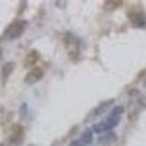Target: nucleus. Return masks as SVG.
Listing matches in <instances>:
<instances>
[{
    "mask_svg": "<svg viewBox=\"0 0 146 146\" xmlns=\"http://www.w3.org/2000/svg\"><path fill=\"white\" fill-rule=\"evenodd\" d=\"M123 107H115L113 111H111V115H110L105 121H101L100 124H95L94 130L95 131H98V133H104L110 129H113L114 126H117V123L120 121V115L123 114Z\"/></svg>",
    "mask_w": 146,
    "mask_h": 146,
    "instance_id": "obj_1",
    "label": "nucleus"
},
{
    "mask_svg": "<svg viewBox=\"0 0 146 146\" xmlns=\"http://www.w3.org/2000/svg\"><path fill=\"white\" fill-rule=\"evenodd\" d=\"M23 32H25V22L23 21H16L6 29V36L9 40H15L18 36H21Z\"/></svg>",
    "mask_w": 146,
    "mask_h": 146,
    "instance_id": "obj_2",
    "label": "nucleus"
},
{
    "mask_svg": "<svg viewBox=\"0 0 146 146\" xmlns=\"http://www.w3.org/2000/svg\"><path fill=\"white\" fill-rule=\"evenodd\" d=\"M41 78H42V70L38 69V67H35V69H32V70L28 73L25 82H27V83H36L38 80H41Z\"/></svg>",
    "mask_w": 146,
    "mask_h": 146,
    "instance_id": "obj_3",
    "label": "nucleus"
},
{
    "mask_svg": "<svg viewBox=\"0 0 146 146\" xmlns=\"http://www.w3.org/2000/svg\"><path fill=\"white\" fill-rule=\"evenodd\" d=\"M92 130L91 129H88L82 135V137L79 139V143H80V146H88L89 143H92Z\"/></svg>",
    "mask_w": 146,
    "mask_h": 146,
    "instance_id": "obj_4",
    "label": "nucleus"
},
{
    "mask_svg": "<svg viewBox=\"0 0 146 146\" xmlns=\"http://www.w3.org/2000/svg\"><path fill=\"white\" fill-rule=\"evenodd\" d=\"M13 63H7L6 66H3V69H2V78H3V80H6L9 76H10V73L13 72Z\"/></svg>",
    "mask_w": 146,
    "mask_h": 146,
    "instance_id": "obj_5",
    "label": "nucleus"
},
{
    "mask_svg": "<svg viewBox=\"0 0 146 146\" xmlns=\"http://www.w3.org/2000/svg\"><path fill=\"white\" fill-rule=\"evenodd\" d=\"M111 104H113V100L111 101H107V102H102L98 108H96L95 110V111H94V115H98V114H102L104 111H105V110L108 108V107H111Z\"/></svg>",
    "mask_w": 146,
    "mask_h": 146,
    "instance_id": "obj_6",
    "label": "nucleus"
},
{
    "mask_svg": "<svg viewBox=\"0 0 146 146\" xmlns=\"http://www.w3.org/2000/svg\"><path fill=\"white\" fill-rule=\"evenodd\" d=\"M0 57H2V48H0Z\"/></svg>",
    "mask_w": 146,
    "mask_h": 146,
    "instance_id": "obj_7",
    "label": "nucleus"
},
{
    "mask_svg": "<svg viewBox=\"0 0 146 146\" xmlns=\"http://www.w3.org/2000/svg\"><path fill=\"white\" fill-rule=\"evenodd\" d=\"M31 146H35V145H31Z\"/></svg>",
    "mask_w": 146,
    "mask_h": 146,
    "instance_id": "obj_8",
    "label": "nucleus"
}]
</instances>
